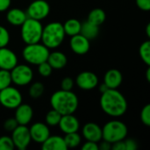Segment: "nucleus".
Here are the masks:
<instances>
[{"mask_svg":"<svg viewBox=\"0 0 150 150\" xmlns=\"http://www.w3.org/2000/svg\"><path fill=\"white\" fill-rule=\"evenodd\" d=\"M37 66H38V72H39V74L41 76L47 77V76H51L52 71H53V69H52V67L50 66V64L47 61L40 63Z\"/></svg>","mask_w":150,"mask_h":150,"instance_id":"nucleus-30","label":"nucleus"},{"mask_svg":"<svg viewBox=\"0 0 150 150\" xmlns=\"http://www.w3.org/2000/svg\"><path fill=\"white\" fill-rule=\"evenodd\" d=\"M112 150H126V145L125 142L123 141H119L112 144Z\"/></svg>","mask_w":150,"mask_h":150,"instance_id":"nucleus-39","label":"nucleus"},{"mask_svg":"<svg viewBox=\"0 0 150 150\" xmlns=\"http://www.w3.org/2000/svg\"><path fill=\"white\" fill-rule=\"evenodd\" d=\"M10 42L9 31L3 25H0V47H7Z\"/></svg>","mask_w":150,"mask_h":150,"instance_id":"nucleus-33","label":"nucleus"},{"mask_svg":"<svg viewBox=\"0 0 150 150\" xmlns=\"http://www.w3.org/2000/svg\"><path fill=\"white\" fill-rule=\"evenodd\" d=\"M127 134L128 129L127 125L118 120H111L105 123L102 127V140L106 141L111 144L125 140Z\"/></svg>","mask_w":150,"mask_h":150,"instance_id":"nucleus-4","label":"nucleus"},{"mask_svg":"<svg viewBox=\"0 0 150 150\" xmlns=\"http://www.w3.org/2000/svg\"><path fill=\"white\" fill-rule=\"evenodd\" d=\"M123 82L122 73L116 69H111L106 71L104 76V83L108 89H118Z\"/></svg>","mask_w":150,"mask_h":150,"instance_id":"nucleus-18","label":"nucleus"},{"mask_svg":"<svg viewBox=\"0 0 150 150\" xmlns=\"http://www.w3.org/2000/svg\"><path fill=\"white\" fill-rule=\"evenodd\" d=\"M65 144L67 146V149H75L78 147L82 142L81 135L78 134V132H74V133H69L66 134L65 136L63 137Z\"/></svg>","mask_w":150,"mask_h":150,"instance_id":"nucleus-25","label":"nucleus"},{"mask_svg":"<svg viewBox=\"0 0 150 150\" xmlns=\"http://www.w3.org/2000/svg\"><path fill=\"white\" fill-rule=\"evenodd\" d=\"M141 121L142 122L143 125H145L146 127H149L150 126V105H146L141 112Z\"/></svg>","mask_w":150,"mask_h":150,"instance_id":"nucleus-32","label":"nucleus"},{"mask_svg":"<svg viewBox=\"0 0 150 150\" xmlns=\"http://www.w3.org/2000/svg\"><path fill=\"white\" fill-rule=\"evenodd\" d=\"M29 132L32 141L40 144L44 142L50 135V130L48 126L43 122L33 123L29 128Z\"/></svg>","mask_w":150,"mask_h":150,"instance_id":"nucleus-13","label":"nucleus"},{"mask_svg":"<svg viewBox=\"0 0 150 150\" xmlns=\"http://www.w3.org/2000/svg\"><path fill=\"white\" fill-rule=\"evenodd\" d=\"M58 126L61 131L66 134L69 133L78 132L80 128V122L77 118L75 117L73 114H66L62 115Z\"/></svg>","mask_w":150,"mask_h":150,"instance_id":"nucleus-17","label":"nucleus"},{"mask_svg":"<svg viewBox=\"0 0 150 150\" xmlns=\"http://www.w3.org/2000/svg\"><path fill=\"white\" fill-rule=\"evenodd\" d=\"M100 106L105 114L113 118H120L126 113L127 102L118 89H108L101 93Z\"/></svg>","mask_w":150,"mask_h":150,"instance_id":"nucleus-1","label":"nucleus"},{"mask_svg":"<svg viewBox=\"0 0 150 150\" xmlns=\"http://www.w3.org/2000/svg\"><path fill=\"white\" fill-rule=\"evenodd\" d=\"M49 48L42 43L27 44L22 51V56L26 62L32 65H39L46 62L49 54Z\"/></svg>","mask_w":150,"mask_h":150,"instance_id":"nucleus-6","label":"nucleus"},{"mask_svg":"<svg viewBox=\"0 0 150 150\" xmlns=\"http://www.w3.org/2000/svg\"><path fill=\"white\" fill-rule=\"evenodd\" d=\"M26 18V12L20 8H11L7 10L6 20L13 26H20Z\"/></svg>","mask_w":150,"mask_h":150,"instance_id":"nucleus-19","label":"nucleus"},{"mask_svg":"<svg viewBox=\"0 0 150 150\" xmlns=\"http://www.w3.org/2000/svg\"><path fill=\"white\" fill-rule=\"evenodd\" d=\"M82 135L86 141L98 143L102 140V127L94 122L86 123L82 129Z\"/></svg>","mask_w":150,"mask_h":150,"instance_id":"nucleus-16","label":"nucleus"},{"mask_svg":"<svg viewBox=\"0 0 150 150\" xmlns=\"http://www.w3.org/2000/svg\"><path fill=\"white\" fill-rule=\"evenodd\" d=\"M11 138L13 142L15 149L19 150L26 149L32 142L29 128L25 125H18L11 132Z\"/></svg>","mask_w":150,"mask_h":150,"instance_id":"nucleus-10","label":"nucleus"},{"mask_svg":"<svg viewBox=\"0 0 150 150\" xmlns=\"http://www.w3.org/2000/svg\"><path fill=\"white\" fill-rule=\"evenodd\" d=\"M80 33L87 38L89 40H94L98 37L99 33V26L86 20L82 23Z\"/></svg>","mask_w":150,"mask_h":150,"instance_id":"nucleus-22","label":"nucleus"},{"mask_svg":"<svg viewBox=\"0 0 150 150\" xmlns=\"http://www.w3.org/2000/svg\"><path fill=\"white\" fill-rule=\"evenodd\" d=\"M33 117V107L28 104H20L15 109L14 118L16 119L18 125L27 126Z\"/></svg>","mask_w":150,"mask_h":150,"instance_id":"nucleus-15","label":"nucleus"},{"mask_svg":"<svg viewBox=\"0 0 150 150\" xmlns=\"http://www.w3.org/2000/svg\"><path fill=\"white\" fill-rule=\"evenodd\" d=\"M18 126V123L17 122V120H16L15 118L7 119V120L4 121V128L7 132H10V133H11Z\"/></svg>","mask_w":150,"mask_h":150,"instance_id":"nucleus-35","label":"nucleus"},{"mask_svg":"<svg viewBox=\"0 0 150 150\" xmlns=\"http://www.w3.org/2000/svg\"><path fill=\"white\" fill-rule=\"evenodd\" d=\"M146 33H147V35H148V37H150V24H148V25H147V28H146Z\"/></svg>","mask_w":150,"mask_h":150,"instance_id":"nucleus-44","label":"nucleus"},{"mask_svg":"<svg viewBox=\"0 0 150 150\" xmlns=\"http://www.w3.org/2000/svg\"><path fill=\"white\" fill-rule=\"evenodd\" d=\"M105 19H106L105 11L101 8L92 9L89 12L88 18H87V21H89L98 26L102 25L104 24V22L105 21Z\"/></svg>","mask_w":150,"mask_h":150,"instance_id":"nucleus-23","label":"nucleus"},{"mask_svg":"<svg viewBox=\"0 0 150 150\" xmlns=\"http://www.w3.org/2000/svg\"><path fill=\"white\" fill-rule=\"evenodd\" d=\"M11 77L9 70L0 69V91L11 84Z\"/></svg>","mask_w":150,"mask_h":150,"instance_id":"nucleus-29","label":"nucleus"},{"mask_svg":"<svg viewBox=\"0 0 150 150\" xmlns=\"http://www.w3.org/2000/svg\"><path fill=\"white\" fill-rule=\"evenodd\" d=\"M125 142L126 145V150H136L138 149V143L134 139H127Z\"/></svg>","mask_w":150,"mask_h":150,"instance_id":"nucleus-38","label":"nucleus"},{"mask_svg":"<svg viewBox=\"0 0 150 150\" xmlns=\"http://www.w3.org/2000/svg\"><path fill=\"white\" fill-rule=\"evenodd\" d=\"M50 105L53 109L56 110L62 115L74 114L78 107L79 100L72 91H64L61 89L52 94Z\"/></svg>","mask_w":150,"mask_h":150,"instance_id":"nucleus-2","label":"nucleus"},{"mask_svg":"<svg viewBox=\"0 0 150 150\" xmlns=\"http://www.w3.org/2000/svg\"><path fill=\"white\" fill-rule=\"evenodd\" d=\"M11 83L18 86H25L31 83L33 78V71L26 64H17L10 70Z\"/></svg>","mask_w":150,"mask_h":150,"instance_id":"nucleus-8","label":"nucleus"},{"mask_svg":"<svg viewBox=\"0 0 150 150\" xmlns=\"http://www.w3.org/2000/svg\"><path fill=\"white\" fill-rule=\"evenodd\" d=\"M11 4V0H0V12L7 11Z\"/></svg>","mask_w":150,"mask_h":150,"instance_id":"nucleus-40","label":"nucleus"},{"mask_svg":"<svg viewBox=\"0 0 150 150\" xmlns=\"http://www.w3.org/2000/svg\"><path fill=\"white\" fill-rule=\"evenodd\" d=\"M64 33L68 36H74L76 34L80 33L82 22H80L76 18H69L62 24Z\"/></svg>","mask_w":150,"mask_h":150,"instance_id":"nucleus-24","label":"nucleus"},{"mask_svg":"<svg viewBox=\"0 0 150 150\" xmlns=\"http://www.w3.org/2000/svg\"><path fill=\"white\" fill-rule=\"evenodd\" d=\"M76 86L83 91H91L98 87V77L91 71H83L79 73L76 78Z\"/></svg>","mask_w":150,"mask_h":150,"instance_id":"nucleus-11","label":"nucleus"},{"mask_svg":"<svg viewBox=\"0 0 150 150\" xmlns=\"http://www.w3.org/2000/svg\"><path fill=\"white\" fill-rule=\"evenodd\" d=\"M41 149L43 150L68 149L63 137L59 135H49L47 139L41 143Z\"/></svg>","mask_w":150,"mask_h":150,"instance_id":"nucleus-20","label":"nucleus"},{"mask_svg":"<svg viewBox=\"0 0 150 150\" xmlns=\"http://www.w3.org/2000/svg\"><path fill=\"white\" fill-rule=\"evenodd\" d=\"M61 118H62V114L60 112H58L56 110L52 108V110H50L46 115V118H45L46 124L49 127L58 126Z\"/></svg>","mask_w":150,"mask_h":150,"instance_id":"nucleus-28","label":"nucleus"},{"mask_svg":"<svg viewBox=\"0 0 150 150\" xmlns=\"http://www.w3.org/2000/svg\"><path fill=\"white\" fill-rule=\"evenodd\" d=\"M65 36L66 34L62 23L56 21L50 22L43 26L40 41L47 48L55 49L62 44Z\"/></svg>","mask_w":150,"mask_h":150,"instance_id":"nucleus-3","label":"nucleus"},{"mask_svg":"<svg viewBox=\"0 0 150 150\" xmlns=\"http://www.w3.org/2000/svg\"><path fill=\"white\" fill-rule=\"evenodd\" d=\"M98 90H99V91L101 92V93H103V92H105V91H107L108 90V87L103 83L102 84H100L99 86H98Z\"/></svg>","mask_w":150,"mask_h":150,"instance_id":"nucleus-42","label":"nucleus"},{"mask_svg":"<svg viewBox=\"0 0 150 150\" xmlns=\"http://www.w3.org/2000/svg\"><path fill=\"white\" fill-rule=\"evenodd\" d=\"M83 150H99L98 149V142H90V141H86L82 148Z\"/></svg>","mask_w":150,"mask_h":150,"instance_id":"nucleus-37","label":"nucleus"},{"mask_svg":"<svg viewBox=\"0 0 150 150\" xmlns=\"http://www.w3.org/2000/svg\"><path fill=\"white\" fill-rule=\"evenodd\" d=\"M146 76H147V81L150 82V69L148 68L147 71H146Z\"/></svg>","mask_w":150,"mask_h":150,"instance_id":"nucleus-43","label":"nucleus"},{"mask_svg":"<svg viewBox=\"0 0 150 150\" xmlns=\"http://www.w3.org/2000/svg\"><path fill=\"white\" fill-rule=\"evenodd\" d=\"M20 27L21 39L26 45L40 42L43 25L40 20L27 18Z\"/></svg>","mask_w":150,"mask_h":150,"instance_id":"nucleus-5","label":"nucleus"},{"mask_svg":"<svg viewBox=\"0 0 150 150\" xmlns=\"http://www.w3.org/2000/svg\"><path fill=\"white\" fill-rule=\"evenodd\" d=\"M15 146L10 136H1L0 137V150H13Z\"/></svg>","mask_w":150,"mask_h":150,"instance_id":"nucleus-31","label":"nucleus"},{"mask_svg":"<svg viewBox=\"0 0 150 150\" xmlns=\"http://www.w3.org/2000/svg\"><path fill=\"white\" fill-rule=\"evenodd\" d=\"M45 91V86L42 83L40 82H35L33 83H32L29 87V91H28V93H29V96L32 98H40L43 93Z\"/></svg>","mask_w":150,"mask_h":150,"instance_id":"nucleus-26","label":"nucleus"},{"mask_svg":"<svg viewBox=\"0 0 150 150\" xmlns=\"http://www.w3.org/2000/svg\"><path fill=\"white\" fill-rule=\"evenodd\" d=\"M47 62L50 64L53 69H62L66 67L68 63V58L64 53L54 51L49 53Z\"/></svg>","mask_w":150,"mask_h":150,"instance_id":"nucleus-21","label":"nucleus"},{"mask_svg":"<svg viewBox=\"0 0 150 150\" xmlns=\"http://www.w3.org/2000/svg\"><path fill=\"white\" fill-rule=\"evenodd\" d=\"M136 4L142 11H150V0H136Z\"/></svg>","mask_w":150,"mask_h":150,"instance_id":"nucleus-36","label":"nucleus"},{"mask_svg":"<svg viewBox=\"0 0 150 150\" xmlns=\"http://www.w3.org/2000/svg\"><path fill=\"white\" fill-rule=\"evenodd\" d=\"M27 18L36 20L45 19L50 13V5L46 0H33L27 7Z\"/></svg>","mask_w":150,"mask_h":150,"instance_id":"nucleus-9","label":"nucleus"},{"mask_svg":"<svg viewBox=\"0 0 150 150\" xmlns=\"http://www.w3.org/2000/svg\"><path fill=\"white\" fill-rule=\"evenodd\" d=\"M69 47L75 54L78 55H83L89 52L91 44L87 38H85L81 33H78L70 37Z\"/></svg>","mask_w":150,"mask_h":150,"instance_id":"nucleus-12","label":"nucleus"},{"mask_svg":"<svg viewBox=\"0 0 150 150\" xmlns=\"http://www.w3.org/2000/svg\"><path fill=\"white\" fill-rule=\"evenodd\" d=\"M74 85H75V81L73 80V78L69 76L64 77L61 83L62 90H64V91H72Z\"/></svg>","mask_w":150,"mask_h":150,"instance_id":"nucleus-34","label":"nucleus"},{"mask_svg":"<svg viewBox=\"0 0 150 150\" xmlns=\"http://www.w3.org/2000/svg\"><path fill=\"white\" fill-rule=\"evenodd\" d=\"M17 64L18 57L12 50L7 47H0V69L10 71Z\"/></svg>","mask_w":150,"mask_h":150,"instance_id":"nucleus-14","label":"nucleus"},{"mask_svg":"<svg viewBox=\"0 0 150 150\" xmlns=\"http://www.w3.org/2000/svg\"><path fill=\"white\" fill-rule=\"evenodd\" d=\"M139 54L142 62L147 65H150V41L146 40L142 43L139 48Z\"/></svg>","mask_w":150,"mask_h":150,"instance_id":"nucleus-27","label":"nucleus"},{"mask_svg":"<svg viewBox=\"0 0 150 150\" xmlns=\"http://www.w3.org/2000/svg\"><path fill=\"white\" fill-rule=\"evenodd\" d=\"M98 149L101 150H110L112 149V144L106 141L101 140L98 142Z\"/></svg>","mask_w":150,"mask_h":150,"instance_id":"nucleus-41","label":"nucleus"},{"mask_svg":"<svg viewBox=\"0 0 150 150\" xmlns=\"http://www.w3.org/2000/svg\"><path fill=\"white\" fill-rule=\"evenodd\" d=\"M23 98L21 92L15 87L8 86L0 91V105L7 109H16L21 103Z\"/></svg>","mask_w":150,"mask_h":150,"instance_id":"nucleus-7","label":"nucleus"}]
</instances>
